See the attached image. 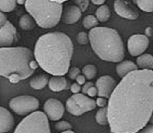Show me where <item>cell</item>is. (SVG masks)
I'll return each mask as SVG.
<instances>
[{"label": "cell", "mask_w": 153, "mask_h": 133, "mask_svg": "<svg viewBox=\"0 0 153 133\" xmlns=\"http://www.w3.org/2000/svg\"><path fill=\"white\" fill-rule=\"evenodd\" d=\"M153 113V71L137 69L122 78L108 104L111 132L137 133Z\"/></svg>", "instance_id": "1"}, {"label": "cell", "mask_w": 153, "mask_h": 133, "mask_svg": "<svg viewBox=\"0 0 153 133\" xmlns=\"http://www.w3.org/2000/svg\"><path fill=\"white\" fill-rule=\"evenodd\" d=\"M73 54V44L63 32L42 35L34 46V57L39 66L53 76H64L68 72Z\"/></svg>", "instance_id": "2"}, {"label": "cell", "mask_w": 153, "mask_h": 133, "mask_svg": "<svg viewBox=\"0 0 153 133\" xmlns=\"http://www.w3.org/2000/svg\"><path fill=\"white\" fill-rule=\"evenodd\" d=\"M38 64L28 48L4 47L0 49V74L12 83L32 75Z\"/></svg>", "instance_id": "3"}, {"label": "cell", "mask_w": 153, "mask_h": 133, "mask_svg": "<svg viewBox=\"0 0 153 133\" xmlns=\"http://www.w3.org/2000/svg\"><path fill=\"white\" fill-rule=\"evenodd\" d=\"M89 39L94 53L102 60L118 63L124 59L123 41L115 29L96 27L90 31Z\"/></svg>", "instance_id": "4"}, {"label": "cell", "mask_w": 153, "mask_h": 133, "mask_svg": "<svg viewBox=\"0 0 153 133\" xmlns=\"http://www.w3.org/2000/svg\"><path fill=\"white\" fill-rule=\"evenodd\" d=\"M27 12L42 28H52L61 19L63 4L50 0H26Z\"/></svg>", "instance_id": "5"}, {"label": "cell", "mask_w": 153, "mask_h": 133, "mask_svg": "<svg viewBox=\"0 0 153 133\" xmlns=\"http://www.w3.org/2000/svg\"><path fill=\"white\" fill-rule=\"evenodd\" d=\"M13 133H51L47 116L41 111H36L25 116Z\"/></svg>", "instance_id": "6"}, {"label": "cell", "mask_w": 153, "mask_h": 133, "mask_svg": "<svg viewBox=\"0 0 153 133\" xmlns=\"http://www.w3.org/2000/svg\"><path fill=\"white\" fill-rule=\"evenodd\" d=\"M95 100L85 94H74L67 101L66 109L74 116H81L96 108Z\"/></svg>", "instance_id": "7"}, {"label": "cell", "mask_w": 153, "mask_h": 133, "mask_svg": "<svg viewBox=\"0 0 153 133\" xmlns=\"http://www.w3.org/2000/svg\"><path fill=\"white\" fill-rule=\"evenodd\" d=\"M39 107V101L31 95H19L9 101L10 109L21 116H27L37 111Z\"/></svg>", "instance_id": "8"}, {"label": "cell", "mask_w": 153, "mask_h": 133, "mask_svg": "<svg viewBox=\"0 0 153 133\" xmlns=\"http://www.w3.org/2000/svg\"><path fill=\"white\" fill-rule=\"evenodd\" d=\"M149 40L147 36L143 34H134L128 40V50L133 57H139L147 49Z\"/></svg>", "instance_id": "9"}, {"label": "cell", "mask_w": 153, "mask_h": 133, "mask_svg": "<svg viewBox=\"0 0 153 133\" xmlns=\"http://www.w3.org/2000/svg\"><path fill=\"white\" fill-rule=\"evenodd\" d=\"M43 111L49 120L59 121L64 115L65 108L59 100L49 98L43 105Z\"/></svg>", "instance_id": "10"}, {"label": "cell", "mask_w": 153, "mask_h": 133, "mask_svg": "<svg viewBox=\"0 0 153 133\" xmlns=\"http://www.w3.org/2000/svg\"><path fill=\"white\" fill-rule=\"evenodd\" d=\"M117 82L111 76L104 75L100 77L96 82L98 89V96L110 98L117 86Z\"/></svg>", "instance_id": "11"}, {"label": "cell", "mask_w": 153, "mask_h": 133, "mask_svg": "<svg viewBox=\"0 0 153 133\" xmlns=\"http://www.w3.org/2000/svg\"><path fill=\"white\" fill-rule=\"evenodd\" d=\"M16 30L13 24L7 21L0 28V45L1 48L10 47L16 37Z\"/></svg>", "instance_id": "12"}, {"label": "cell", "mask_w": 153, "mask_h": 133, "mask_svg": "<svg viewBox=\"0 0 153 133\" xmlns=\"http://www.w3.org/2000/svg\"><path fill=\"white\" fill-rule=\"evenodd\" d=\"M114 10L120 16L129 20H135L138 17V13L126 0H116Z\"/></svg>", "instance_id": "13"}, {"label": "cell", "mask_w": 153, "mask_h": 133, "mask_svg": "<svg viewBox=\"0 0 153 133\" xmlns=\"http://www.w3.org/2000/svg\"><path fill=\"white\" fill-rule=\"evenodd\" d=\"M82 13V10L77 5H68L63 10L61 20L69 25L74 24L80 19Z\"/></svg>", "instance_id": "14"}, {"label": "cell", "mask_w": 153, "mask_h": 133, "mask_svg": "<svg viewBox=\"0 0 153 133\" xmlns=\"http://www.w3.org/2000/svg\"><path fill=\"white\" fill-rule=\"evenodd\" d=\"M15 124L13 116L10 111L4 107H0V132H8L13 129Z\"/></svg>", "instance_id": "15"}, {"label": "cell", "mask_w": 153, "mask_h": 133, "mask_svg": "<svg viewBox=\"0 0 153 133\" xmlns=\"http://www.w3.org/2000/svg\"><path fill=\"white\" fill-rule=\"evenodd\" d=\"M138 69V66L136 63L131 60H124L118 62L116 66V72L121 78H123L130 73Z\"/></svg>", "instance_id": "16"}, {"label": "cell", "mask_w": 153, "mask_h": 133, "mask_svg": "<svg viewBox=\"0 0 153 133\" xmlns=\"http://www.w3.org/2000/svg\"><path fill=\"white\" fill-rule=\"evenodd\" d=\"M49 87L52 92H58L64 90L67 86V81L63 76H53L49 79Z\"/></svg>", "instance_id": "17"}, {"label": "cell", "mask_w": 153, "mask_h": 133, "mask_svg": "<svg viewBox=\"0 0 153 133\" xmlns=\"http://www.w3.org/2000/svg\"><path fill=\"white\" fill-rule=\"evenodd\" d=\"M136 64L140 69H153V56L150 54H143L137 57Z\"/></svg>", "instance_id": "18"}, {"label": "cell", "mask_w": 153, "mask_h": 133, "mask_svg": "<svg viewBox=\"0 0 153 133\" xmlns=\"http://www.w3.org/2000/svg\"><path fill=\"white\" fill-rule=\"evenodd\" d=\"M49 78L46 74H40L33 77L30 80V86L35 90H40L44 89L46 85L49 84Z\"/></svg>", "instance_id": "19"}, {"label": "cell", "mask_w": 153, "mask_h": 133, "mask_svg": "<svg viewBox=\"0 0 153 133\" xmlns=\"http://www.w3.org/2000/svg\"><path fill=\"white\" fill-rule=\"evenodd\" d=\"M35 21L30 14H24L19 19V27L24 31H31L35 27Z\"/></svg>", "instance_id": "20"}, {"label": "cell", "mask_w": 153, "mask_h": 133, "mask_svg": "<svg viewBox=\"0 0 153 133\" xmlns=\"http://www.w3.org/2000/svg\"><path fill=\"white\" fill-rule=\"evenodd\" d=\"M110 16L111 11L108 5L102 4V5L100 6L96 11V16L98 20L101 22H105L108 20Z\"/></svg>", "instance_id": "21"}, {"label": "cell", "mask_w": 153, "mask_h": 133, "mask_svg": "<svg viewBox=\"0 0 153 133\" xmlns=\"http://www.w3.org/2000/svg\"><path fill=\"white\" fill-rule=\"evenodd\" d=\"M96 121L100 125L105 126L109 123L108 115V107H102L97 111L95 116Z\"/></svg>", "instance_id": "22"}, {"label": "cell", "mask_w": 153, "mask_h": 133, "mask_svg": "<svg viewBox=\"0 0 153 133\" xmlns=\"http://www.w3.org/2000/svg\"><path fill=\"white\" fill-rule=\"evenodd\" d=\"M16 0H0V9L3 13L13 11L16 7Z\"/></svg>", "instance_id": "23"}, {"label": "cell", "mask_w": 153, "mask_h": 133, "mask_svg": "<svg viewBox=\"0 0 153 133\" xmlns=\"http://www.w3.org/2000/svg\"><path fill=\"white\" fill-rule=\"evenodd\" d=\"M99 22L97 16L94 15H88L83 19V26L86 29H93L98 25Z\"/></svg>", "instance_id": "24"}, {"label": "cell", "mask_w": 153, "mask_h": 133, "mask_svg": "<svg viewBox=\"0 0 153 133\" xmlns=\"http://www.w3.org/2000/svg\"><path fill=\"white\" fill-rule=\"evenodd\" d=\"M135 1L139 8L143 11L153 12V0H135Z\"/></svg>", "instance_id": "25"}, {"label": "cell", "mask_w": 153, "mask_h": 133, "mask_svg": "<svg viewBox=\"0 0 153 133\" xmlns=\"http://www.w3.org/2000/svg\"><path fill=\"white\" fill-rule=\"evenodd\" d=\"M97 67L92 64H88L82 68V73L88 80H91L97 75Z\"/></svg>", "instance_id": "26"}, {"label": "cell", "mask_w": 153, "mask_h": 133, "mask_svg": "<svg viewBox=\"0 0 153 133\" xmlns=\"http://www.w3.org/2000/svg\"><path fill=\"white\" fill-rule=\"evenodd\" d=\"M55 127L58 132H64V131L70 130L72 129V125L67 121H60L55 123Z\"/></svg>", "instance_id": "27"}, {"label": "cell", "mask_w": 153, "mask_h": 133, "mask_svg": "<svg viewBox=\"0 0 153 133\" xmlns=\"http://www.w3.org/2000/svg\"><path fill=\"white\" fill-rule=\"evenodd\" d=\"M76 40H77L78 43L80 45L88 44V42L90 41L89 34H88L85 32L79 33L77 37H76Z\"/></svg>", "instance_id": "28"}, {"label": "cell", "mask_w": 153, "mask_h": 133, "mask_svg": "<svg viewBox=\"0 0 153 133\" xmlns=\"http://www.w3.org/2000/svg\"><path fill=\"white\" fill-rule=\"evenodd\" d=\"M67 73H68L69 77L71 80H76V78L81 74V71L79 68L73 66L72 68H70Z\"/></svg>", "instance_id": "29"}, {"label": "cell", "mask_w": 153, "mask_h": 133, "mask_svg": "<svg viewBox=\"0 0 153 133\" xmlns=\"http://www.w3.org/2000/svg\"><path fill=\"white\" fill-rule=\"evenodd\" d=\"M74 1L76 5L80 7L82 12H85L89 5V0H74Z\"/></svg>", "instance_id": "30"}, {"label": "cell", "mask_w": 153, "mask_h": 133, "mask_svg": "<svg viewBox=\"0 0 153 133\" xmlns=\"http://www.w3.org/2000/svg\"><path fill=\"white\" fill-rule=\"evenodd\" d=\"M96 103H97V106H98L100 108L102 107H105L107 104H108L107 101V98H102V97H99L97 100H96Z\"/></svg>", "instance_id": "31"}, {"label": "cell", "mask_w": 153, "mask_h": 133, "mask_svg": "<svg viewBox=\"0 0 153 133\" xmlns=\"http://www.w3.org/2000/svg\"><path fill=\"white\" fill-rule=\"evenodd\" d=\"M87 95L91 97V98H94V97H96L97 95H98V89H97L96 85L95 86H91V87L88 89V92H87Z\"/></svg>", "instance_id": "32"}, {"label": "cell", "mask_w": 153, "mask_h": 133, "mask_svg": "<svg viewBox=\"0 0 153 133\" xmlns=\"http://www.w3.org/2000/svg\"><path fill=\"white\" fill-rule=\"evenodd\" d=\"M70 90H71V92L73 94H78L81 92V90H82V88L81 85H79V83H74L70 86Z\"/></svg>", "instance_id": "33"}, {"label": "cell", "mask_w": 153, "mask_h": 133, "mask_svg": "<svg viewBox=\"0 0 153 133\" xmlns=\"http://www.w3.org/2000/svg\"><path fill=\"white\" fill-rule=\"evenodd\" d=\"M95 86L93 82L89 81V82H87V83H85V84L83 85V86H82V92H83V94L87 95V92H88V90L91 87V86Z\"/></svg>", "instance_id": "34"}, {"label": "cell", "mask_w": 153, "mask_h": 133, "mask_svg": "<svg viewBox=\"0 0 153 133\" xmlns=\"http://www.w3.org/2000/svg\"><path fill=\"white\" fill-rule=\"evenodd\" d=\"M137 133H153V124L146 126L144 128L140 129Z\"/></svg>", "instance_id": "35"}, {"label": "cell", "mask_w": 153, "mask_h": 133, "mask_svg": "<svg viewBox=\"0 0 153 133\" xmlns=\"http://www.w3.org/2000/svg\"><path fill=\"white\" fill-rule=\"evenodd\" d=\"M86 77H85V75H82V74H80L79 77L76 78V83H79V85H84L85 83H86Z\"/></svg>", "instance_id": "36"}, {"label": "cell", "mask_w": 153, "mask_h": 133, "mask_svg": "<svg viewBox=\"0 0 153 133\" xmlns=\"http://www.w3.org/2000/svg\"><path fill=\"white\" fill-rule=\"evenodd\" d=\"M7 22V17H6V15H4V13L3 12L0 13V25L3 26L6 22Z\"/></svg>", "instance_id": "37"}, {"label": "cell", "mask_w": 153, "mask_h": 133, "mask_svg": "<svg viewBox=\"0 0 153 133\" xmlns=\"http://www.w3.org/2000/svg\"><path fill=\"white\" fill-rule=\"evenodd\" d=\"M106 0H91L93 4H96V5H102L105 2Z\"/></svg>", "instance_id": "38"}, {"label": "cell", "mask_w": 153, "mask_h": 133, "mask_svg": "<svg viewBox=\"0 0 153 133\" xmlns=\"http://www.w3.org/2000/svg\"><path fill=\"white\" fill-rule=\"evenodd\" d=\"M50 1H54V2H57V3H59V4H63L64 1H67V0H50Z\"/></svg>", "instance_id": "39"}, {"label": "cell", "mask_w": 153, "mask_h": 133, "mask_svg": "<svg viewBox=\"0 0 153 133\" xmlns=\"http://www.w3.org/2000/svg\"><path fill=\"white\" fill-rule=\"evenodd\" d=\"M25 2H26V0H16V3L19 4H25Z\"/></svg>", "instance_id": "40"}, {"label": "cell", "mask_w": 153, "mask_h": 133, "mask_svg": "<svg viewBox=\"0 0 153 133\" xmlns=\"http://www.w3.org/2000/svg\"><path fill=\"white\" fill-rule=\"evenodd\" d=\"M60 133H76L75 132H73V131H72L71 129L70 130H67V131H64V132H61Z\"/></svg>", "instance_id": "41"}, {"label": "cell", "mask_w": 153, "mask_h": 133, "mask_svg": "<svg viewBox=\"0 0 153 133\" xmlns=\"http://www.w3.org/2000/svg\"><path fill=\"white\" fill-rule=\"evenodd\" d=\"M111 133H114V132H111Z\"/></svg>", "instance_id": "42"}]
</instances>
